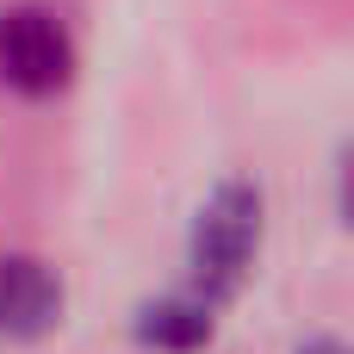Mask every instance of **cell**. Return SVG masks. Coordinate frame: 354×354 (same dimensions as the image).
Wrapping results in <instances>:
<instances>
[{"instance_id":"obj_3","label":"cell","mask_w":354,"mask_h":354,"mask_svg":"<svg viewBox=\"0 0 354 354\" xmlns=\"http://www.w3.org/2000/svg\"><path fill=\"white\" fill-rule=\"evenodd\" d=\"M62 317V280L37 255H0V342H37Z\"/></svg>"},{"instance_id":"obj_2","label":"cell","mask_w":354,"mask_h":354,"mask_svg":"<svg viewBox=\"0 0 354 354\" xmlns=\"http://www.w3.org/2000/svg\"><path fill=\"white\" fill-rule=\"evenodd\" d=\"M68 81H75L68 25L37 0L0 6V87L19 93V100H56Z\"/></svg>"},{"instance_id":"obj_1","label":"cell","mask_w":354,"mask_h":354,"mask_svg":"<svg viewBox=\"0 0 354 354\" xmlns=\"http://www.w3.org/2000/svg\"><path fill=\"white\" fill-rule=\"evenodd\" d=\"M261 249V193L249 180H224L199 218H193V243H187V292H199L205 305H224L243 280L249 261Z\"/></svg>"},{"instance_id":"obj_4","label":"cell","mask_w":354,"mask_h":354,"mask_svg":"<svg viewBox=\"0 0 354 354\" xmlns=\"http://www.w3.org/2000/svg\"><path fill=\"white\" fill-rule=\"evenodd\" d=\"M212 324H218V305H205L199 292H168L156 305H143L137 317V342L143 348H162V354H193L212 342Z\"/></svg>"},{"instance_id":"obj_5","label":"cell","mask_w":354,"mask_h":354,"mask_svg":"<svg viewBox=\"0 0 354 354\" xmlns=\"http://www.w3.org/2000/svg\"><path fill=\"white\" fill-rule=\"evenodd\" d=\"M305 354H342V342H311Z\"/></svg>"}]
</instances>
